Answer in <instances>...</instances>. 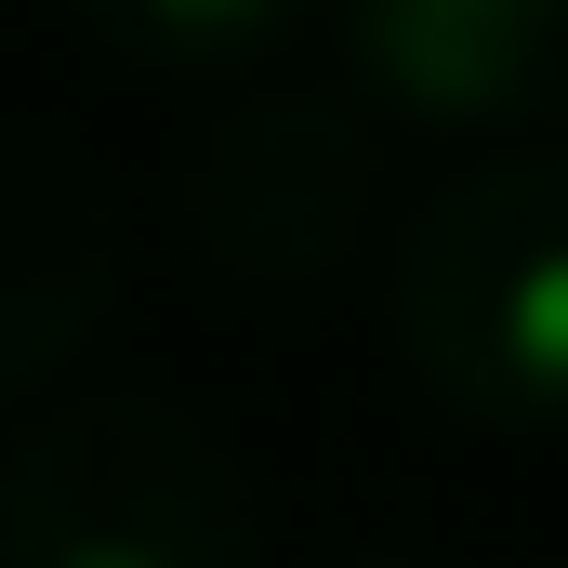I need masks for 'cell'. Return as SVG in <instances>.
Returning <instances> with one entry per match:
<instances>
[{"label":"cell","mask_w":568,"mask_h":568,"mask_svg":"<svg viewBox=\"0 0 568 568\" xmlns=\"http://www.w3.org/2000/svg\"><path fill=\"white\" fill-rule=\"evenodd\" d=\"M397 357L463 424L568 436V145H503L397 225Z\"/></svg>","instance_id":"cell-1"},{"label":"cell","mask_w":568,"mask_h":568,"mask_svg":"<svg viewBox=\"0 0 568 568\" xmlns=\"http://www.w3.org/2000/svg\"><path fill=\"white\" fill-rule=\"evenodd\" d=\"M265 489L185 397H67L0 449V568H252Z\"/></svg>","instance_id":"cell-2"},{"label":"cell","mask_w":568,"mask_h":568,"mask_svg":"<svg viewBox=\"0 0 568 568\" xmlns=\"http://www.w3.org/2000/svg\"><path fill=\"white\" fill-rule=\"evenodd\" d=\"M384 212V106L331 67H265L239 93H199L172 133V225L252 291L331 278Z\"/></svg>","instance_id":"cell-3"},{"label":"cell","mask_w":568,"mask_h":568,"mask_svg":"<svg viewBox=\"0 0 568 568\" xmlns=\"http://www.w3.org/2000/svg\"><path fill=\"white\" fill-rule=\"evenodd\" d=\"M331 80L436 133H556L568 120V0H344Z\"/></svg>","instance_id":"cell-4"},{"label":"cell","mask_w":568,"mask_h":568,"mask_svg":"<svg viewBox=\"0 0 568 568\" xmlns=\"http://www.w3.org/2000/svg\"><path fill=\"white\" fill-rule=\"evenodd\" d=\"M120 291V185L106 159L53 120L0 106V410L53 384V357L106 317Z\"/></svg>","instance_id":"cell-5"},{"label":"cell","mask_w":568,"mask_h":568,"mask_svg":"<svg viewBox=\"0 0 568 568\" xmlns=\"http://www.w3.org/2000/svg\"><path fill=\"white\" fill-rule=\"evenodd\" d=\"M93 40H106V53H133V67L199 80V93H239V80L291 67L317 27H304L291 0H93Z\"/></svg>","instance_id":"cell-6"},{"label":"cell","mask_w":568,"mask_h":568,"mask_svg":"<svg viewBox=\"0 0 568 568\" xmlns=\"http://www.w3.org/2000/svg\"><path fill=\"white\" fill-rule=\"evenodd\" d=\"M344 568H449V556H344Z\"/></svg>","instance_id":"cell-7"}]
</instances>
